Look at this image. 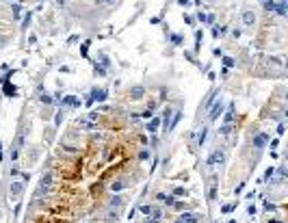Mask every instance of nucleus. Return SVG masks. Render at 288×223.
<instances>
[{
  "mask_svg": "<svg viewBox=\"0 0 288 223\" xmlns=\"http://www.w3.org/2000/svg\"><path fill=\"white\" fill-rule=\"evenodd\" d=\"M63 104L78 108V106H80V100H78V97H74V95H65V97H63Z\"/></svg>",
  "mask_w": 288,
  "mask_h": 223,
  "instance_id": "nucleus-13",
  "label": "nucleus"
},
{
  "mask_svg": "<svg viewBox=\"0 0 288 223\" xmlns=\"http://www.w3.org/2000/svg\"><path fill=\"white\" fill-rule=\"evenodd\" d=\"M267 143H269V134H267V132H258V134L253 137V147H256V150L267 147Z\"/></svg>",
  "mask_w": 288,
  "mask_h": 223,
  "instance_id": "nucleus-4",
  "label": "nucleus"
},
{
  "mask_svg": "<svg viewBox=\"0 0 288 223\" xmlns=\"http://www.w3.org/2000/svg\"><path fill=\"white\" fill-rule=\"evenodd\" d=\"M130 95L134 97V100H141L143 95H145V87H141V85H137V87H132L130 89Z\"/></svg>",
  "mask_w": 288,
  "mask_h": 223,
  "instance_id": "nucleus-12",
  "label": "nucleus"
},
{
  "mask_svg": "<svg viewBox=\"0 0 288 223\" xmlns=\"http://www.w3.org/2000/svg\"><path fill=\"white\" fill-rule=\"evenodd\" d=\"M223 163H225V152L223 150H214L208 156V167H217V165H223Z\"/></svg>",
  "mask_w": 288,
  "mask_h": 223,
  "instance_id": "nucleus-1",
  "label": "nucleus"
},
{
  "mask_svg": "<svg viewBox=\"0 0 288 223\" xmlns=\"http://www.w3.org/2000/svg\"><path fill=\"white\" fill-rule=\"evenodd\" d=\"M41 102H43V104H52V97L43 93V95H41Z\"/></svg>",
  "mask_w": 288,
  "mask_h": 223,
  "instance_id": "nucleus-31",
  "label": "nucleus"
},
{
  "mask_svg": "<svg viewBox=\"0 0 288 223\" xmlns=\"http://www.w3.org/2000/svg\"><path fill=\"white\" fill-rule=\"evenodd\" d=\"M76 126H78V128H85V130H95L93 121H89V119H78V121H76Z\"/></svg>",
  "mask_w": 288,
  "mask_h": 223,
  "instance_id": "nucleus-14",
  "label": "nucleus"
},
{
  "mask_svg": "<svg viewBox=\"0 0 288 223\" xmlns=\"http://www.w3.org/2000/svg\"><path fill=\"white\" fill-rule=\"evenodd\" d=\"M178 5H180V7H186V5H188V0H178Z\"/></svg>",
  "mask_w": 288,
  "mask_h": 223,
  "instance_id": "nucleus-44",
  "label": "nucleus"
},
{
  "mask_svg": "<svg viewBox=\"0 0 288 223\" xmlns=\"http://www.w3.org/2000/svg\"><path fill=\"white\" fill-rule=\"evenodd\" d=\"M219 132H221V134H230V132H232V126H230V123H225V126H221Z\"/></svg>",
  "mask_w": 288,
  "mask_h": 223,
  "instance_id": "nucleus-28",
  "label": "nucleus"
},
{
  "mask_svg": "<svg viewBox=\"0 0 288 223\" xmlns=\"http://www.w3.org/2000/svg\"><path fill=\"white\" fill-rule=\"evenodd\" d=\"M243 24H245V26H253V24H256V13L249 11V9H245L243 11Z\"/></svg>",
  "mask_w": 288,
  "mask_h": 223,
  "instance_id": "nucleus-8",
  "label": "nucleus"
},
{
  "mask_svg": "<svg viewBox=\"0 0 288 223\" xmlns=\"http://www.w3.org/2000/svg\"><path fill=\"white\" fill-rule=\"evenodd\" d=\"M262 2H264V0H262Z\"/></svg>",
  "mask_w": 288,
  "mask_h": 223,
  "instance_id": "nucleus-49",
  "label": "nucleus"
},
{
  "mask_svg": "<svg viewBox=\"0 0 288 223\" xmlns=\"http://www.w3.org/2000/svg\"><path fill=\"white\" fill-rule=\"evenodd\" d=\"M206 134H208V128H202V132H199V137H197V143H199V145L206 141Z\"/></svg>",
  "mask_w": 288,
  "mask_h": 223,
  "instance_id": "nucleus-26",
  "label": "nucleus"
},
{
  "mask_svg": "<svg viewBox=\"0 0 288 223\" xmlns=\"http://www.w3.org/2000/svg\"><path fill=\"white\" fill-rule=\"evenodd\" d=\"M182 41H184L182 35H171V43H173V46H182Z\"/></svg>",
  "mask_w": 288,
  "mask_h": 223,
  "instance_id": "nucleus-25",
  "label": "nucleus"
},
{
  "mask_svg": "<svg viewBox=\"0 0 288 223\" xmlns=\"http://www.w3.org/2000/svg\"><path fill=\"white\" fill-rule=\"evenodd\" d=\"M243 188H245V182H241V184H238V186H236V195H238V193H241Z\"/></svg>",
  "mask_w": 288,
  "mask_h": 223,
  "instance_id": "nucleus-42",
  "label": "nucleus"
},
{
  "mask_svg": "<svg viewBox=\"0 0 288 223\" xmlns=\"http://www.w3.org/2000/svg\"><path fill=\"white\" fill-rule=\"evenodd\" d=\"M176 223H199V214H195V212H182Z\"/></svg>",
  "mask_w": 288,
  "mask_h": 223,
  "instance_id": "nucleus-6",
  "label": "nucleus"
},
{
  "mask_svg": "<svg viewBox=\"0 0 288 223\" xmlns=\"http://www.w3.org/2000/svg\"><path fill=\"white\" fill-rule=\"evenodd\" d=\"M0 156H2V141H0Z\"/></svg>",
  "mask_w": 288,
  "mask_h": 223,
  "instance_id": "nucleus-47",
  "label": "nucleus"
},
{
  "mask_svg": "<svg viewBox=\"0 0 288 223\" xmlns=\"http://www.w3.org/2000/svg\"><path fill=\"white\" fill-rule=\"evenodd\" d=\"M225 123H232L234 121V104H228V111H225Z\"/></svg>",
  "mask_w": 288,
  "mask_h": 223,
  "instance_id": "nucleus-16",
  "label": "nucleus"
},
{
  "mask_svg": "<svg viewBox=\"0 0 288 223\" xmlns=\"http://www.w3.org/2000/svg\"><path fill=\"white\" fill-rule=\"evenodd\" d=\"M139 158H141V160H148V158H150V152H148V150H143V152L139 154Z\"/></svg>",
  "mask_w": 288,
  "mask_h": 223,
  "instance_id": "nucleus-34",
  "label": "nucleus"
},
{
  "mask_svg": "<svg viewBox=\"0 0 288 223\" xmlns=\"http://www.w3.org/2000/svg\"><path fill=\"white\" fill-rule=\"evenodd\" d=\"M124 186H126V184H124L122 180H117V182H113V184H111V191H113V193H115V191H122Z\"/></svg>",
  "mask_w": 288,
  "mask_h": 223,
  "instance_id": "nucleus-22",
  "label": "nucleus"
},
{
  "mask_svg": "<svg viewBox=\"0 0 288 223\" xmlns=\"http://www.w3.org/2000/svg\"><path fill=\"white\" fill-rule=\"evenodd\" d=\"M234 63H236V61H234L232 57H223V65H225V67H234Z\"/></svg>",
  "mask_w": 288,
  "mask_h": 223,
  "instance_id": "nucleus-27",
  "label": "nucleus"
},
{
  "mask_svg": "<svg viewBox=\"0 0 288 223\" xmlns=\"http://www.w3.org/2000/svg\"><path fill=\"white\" fill-rule=\"evenodd\" d=\"M217 199V188H210V202Z\"/></svg>",
  "mask_w": 288,
  "mask_h": 223,
  "instance_id": "nucleus-38",
  "label": "nucleus"
},
{
  "mask_svg": "<svg viewBox=\"0 0 288 223\" xmlns=\"http://www.w3.org/2000/svg\"><path fill=\"white\" fill-rule=\"evenodd\" d=\"M275 176V167H269L267 171H264V178H262V182H267V180H271Z\"/></svg>",
  "mask_w": 288,
  "mask_h": 223,
  "instance_id": "nucleus-19",
  "label": "nucleus"
},
{
  "mask_svg": "<svg viewBox=\"0 0 288 223\" xmlns=\"http://www.w3.org/2000/svg\"><path fill=\"white\" fill-rule=\"evenodd\" d=\"M221 113H223V100L219 97V102H212V108H210V113H208V119H210V121H214Z\"/></svg>",
  "mask_w": 288,
  "mask_h": 223,
  "instance_id": "nucleus-3",
  "label": "nucleus"
},
{
  "mask_svg": "<svg viewBox=\"0 0 288 223\" xmlns=\"http://www.w3.org/2000/svg\"><path fill=\"white\" fill-rule=\"evenodd\" d=\"M139 210H141L143 214H148V217L152 214V219H156V221H160V217H162V212H160V210H158L156 206H152V204H143V206H141Z\"/></svg>",
  "mask_w": 288,
  "mask_h": 223,
  "instance_id": "nucleus-2",
  "label": "nucleus"
},
{
  "mask_svg": "<svg viewBox=\"0 0 288 223\" xmlns=\"http://www.w3.org/2000/svg\"><path fill=\"white\" fill-rule=\"evenodd\" d=\"M197 20H199V22H208V15H206V13H202V11H199V13H197Z\"/></svg>",
  "mask_w": 288,
  "mask_h": 223,
  "instance_id": "nucleus-37",
  "label": "nucleus"
},
{
  "mask_svg": "<svg viewBox=\"0 0 288 223\" xmlns=\"http://www.w3.org/2000/svg\"><path fill=\"white\" fill-rule=\"evenodd\" d=\"M89 97H91L93 102H104L106 97H108V91H106V89H93Z\"/></svg>",
  "mask_w": 288,
  "mask_h": 223,
  "instance_id": "nucleus-7",
  "label": "nucleus"
},
{
  "mask_svg": "<svg viewBox=\"0 0 288 223\" xmlns=\"http://www.w3.org/2000/svg\"><path fill=\"white\" fill-rule=\"evenodd\" d=\"M95 74H100V76H104L106 71H104V67H98V65H95Z\"/></svg>",
  "mask_w": 288,
  "mask_h": 223,
  "instance_id": "nucleus-40",
  "label": "nucleus"
},
{
  "mask_svg": "<svg viewBox=\"0 0 288 223\" xmlns=\"http://www.w3.org/2000/svg\"><path fill=\"white\" fill-rule=\"evenodd\" d=\"M24 147V130L17 132V141H15V150H22Z\"/></svg>",
  "mask_w": 288,
  "mask_h": 223,
  "instance_id": "nucleus-17",
  "label": "nucleus"
},
{
  "mask_svg": "<svg viewBox=\"0 0 288 223\" xmlns=\"http://www.w3.org/2000/svg\"><path fill=\"white\" fill-rule=\"evenodd\" d=\"M158 126H160V117H150V121H148V132L154 134V132L158 130Z\"/></svg>",
  "mask_w": 288,
  "mask_h": 223,
  "instance_id": "nucleus-11",
  "label": "nucleus"
},
{
  "mask_svg": "<svg viewBox=\"0 0 288 223\" xmlns=\"http://www.w3.org/2000/svg\"><path fill=\"white\" fill-rule=\"evenodd\" d=\"M111 2H115V0H98V5H111Z\"/></svg>",
  "mask_w": 288,
  "mask_h": 223,
  "instance_id": "nucleus-43",
  "label": "nucleus"
},
{
  "mask_svg": "<svg viewBox=\"0 0 288 223\" xmlns=\"http://www.w3.org/2000/svg\"><path fill=\"white\" fill-rule=\"evenodd\" d=\"M28 24H31V11L24 15V28H28Z\"/></svg>",
  "mask_w": 288,
  "mask_h": 223,
  "instance_id": "nucleus-32",
  "label": "nucleus"
},
{
  "mask_svg": "<svg viewBox=\"0 0 288 223\" xmlns=\"http://www.w3.org/2000/svg\"><path fill=\"white\" fill-rule=\"evenodd\" d=\"M11 9H13V17L20 20V17H22V7H20V5H13Z\"/></svg>",
  "mask_w": 288,
  "mask_h": 223,
  "instance_id": "nucleus-24",
  "label": "nucleus"
},
{
  "mask_svg": "<svg viewBox=\"0 0 288 223\" xmlns=\"http://www.w3.org/2000/svg\"><path fill=\"white\" fill-rule=\"evenodd\" d=\"M275 0H264V11H269V13H273L275 11Z\"/></svg>",
  "mask_w": 288,
  "mask_h": 223,
  "instance_id": "nucleus-18",
  "label": "nucleus"
},
{
  "mask_svg": "<svg viewBox=\"0 0 288 223\" xmlns=\"http://www.w3.org/2000/svg\"><path fill=\"white\" fill-rule=\"evenodd\" d=\"M5 93H7V95H9V97H13V95H15V93H17V89H15V87H13V85H5Z\"/></svg>",
  "mask_w": 288,
  "mask_h": 223,
  "instance_id": "nucleus-21",
  "label": "nucleus"
},
{
  "mask_svg": "<svg viewBox=\"0 0 288 223\" xmlns=\"http://www.w3.org/2000/svg\"><path fill=\"white\" fill-rule=\"evenodd\" d=\"M156 199H158L160 204H165V206H173L176 197H173V195H165V193H158V195H156Z\"/></svg>",
  "mask_w": 288,
  "mask_h": 223,
  "instance_id": "nucleus-10",
  "label": "nucleus"
},
{
  "mask_svg": "<svg viewBox=\"0 0 288 223\" xmlns=\"http://www.w3.org/2000/svg\"><path fill=\"white\" fill-rule=\"evenodd\" d=\"M173 208H176V210H184V208H186V204H182V202H173Z\"/></svg>",
  "mask_w": 288,
  "mask_h": 223,
  "instance_id": "nucleus-33",
  "label": "nucleus"
},
{
  "mask_svg": "<svg viewBox=\"0 0 288 223\" xmlns=\"http://www.w3.org/2000/svg\"><path fill=\"white\" fill-rule=\"evenodd\" d=\"M24 193V182H11V186H9V195H11V199H17V197Z\"/></svg>",
  "mask_w": 288,
  "mask_h": 223,
  "instance_id": "nucleus-5",
  "label": "nucleus"
},
{
  "mask_svg": "<svg viewBox=\"0 0 288 223\" xmlns=\"http://www.w3.org/2000/svg\"><path fill=\"white\" fill-rule=\"evenodd\" d=\"M63 152H67V154H76V150H74V147H69V145H63Z\"/></svg>",
  "mask_w": 288,
  "mask_h": 223,
  "instance_id": "nucleus-36",
  "label": "nucleus"
},
{
  "mask_svg": "<svg viewBox=\"0 0 288 223\" xmlns=\"http://www.w3.org/2000/svg\"><path fill=\"white\" fill-rule=\"evenodd\" d=\"M100 59H102V61H100V63H102V65H104V67H108V65H111V61H108V59H106V57H104V54H102V57H100Z\"/></svg>",
  "mask_w": 288,
  "mask_h": 223,
  "instance_id": "nucleus-39",
  "label": "nucleus"
},
{
  "mask_svg": "<svg viewBox=\"0 0 288 223\" xmlns=\"http://www.w3.org/2000/svg\"><path fill=\"white\" fill-rule=\"evenodd\" d=\"M275 13L277 15H286V2H277L275 5Z\"/></svg>",
  "mask_w": 288,
  "mask_h": 223,
  "instance_id": "nucleus-20",
  "label": "nucleus"
},
{
  "mask_svg": "<svg viewBox=\"0 0 288 223\" xmlns=\"http://www.w3.org/2000/svg\"><path fill=\"white\" fill-rule=\"evenodd\" d=\"M269 223H282V221H277V219H271V221H269Z\"/></svg>",
  "mask_w": 288,
  "mask_h": 223,
  "instance_id": "nucleus-45",
  "label": "nucleus"
},
{
  "mask_svg": "<svg viewBox=\"0 0 288 223\" xmlns=\"http://www.w3.org/2000/svg\"><path fill=\"white\" fill-rule=\"evenodd\" d=\"M173 195H176V197H182V195H186V191H184L182 186H178V188H173Z\"/></svg>",
  "mask_w": 288,
  "mask_h": 223,
  "instance_id": "nucleus-29",
  "label": "nucleus"
},
{
  "mask_svg": "<svg viewBox=\"0 0 288 223\" xmlns=\"http://www.w3.org/2000/svg\"><path fill=\"white\" fill-rule=\"evenodd\" d=\"M184 57H186L188 61H193V63H197V61H195V57H193V54H191V52H184Z\"/></svg>",
  "mask_w": 288,
  "mask_h": 223,
  "instance_id": "nucleus-41",
  "label": "nucleus"
},
{
  "mask_svg": "<svg viewBox=\"0 0 288 223\" xmlns=\"http://www.w3.org/2000/svg\"><path fill=\"white\" fill-rule=\"evenodd\" d=\"M217 95H219V91H217V89H212V91H210V95L206 97V102H204V108H208V106H212V102H214V100H217Z\"/></svg>",
  "mask_w": 288,
  "mask_h": 223,
  "instance_id": "nucleus-15",
  "label": "nucleus"
},
{
  "mask_svg": "<svg viewBox=\"0 0 288 223\" xmlns=\"http://www.w3.org/2000/svg\"><path fill=\"white\" fill-rule=\"evenodd\" d=\"M57 2H59V5H61V7H63V5H65V0H57Z\"/></svg>",
  "mask_w": 288,
  "mask_h": 223,
  "instance_id": "nucleus-46",
  "label": "nucleus"
},
{
  "mask_svg": "<svg viewBox=\"0 0 288 223\" xmlns=\"http://www.w3.org/2000/svg\"><path fill=\"white\" fill-rule=\"evenodd\" d=\"M228 223H236V219H230V221H228Z\"/></svg>",
  "mask_w": 288,
  "mask_h": 223,
  "instance_id": "nucleus-48",
  "label": "nucleus"
},
{
  "mask_svg": "<svg viewBox=\"0 0 288 223\" xmlns=\"http://www.w3.org/2000/svg\"><path fill=\"white\" fill-rule=\"evenodd\" d=\"M171 108L169 106H167L165 111H162V119H160V123H162V126H165V130H169V123H171Z\"/></svg>",
  "mask_w": 288,
  "mask_h": 223,
  "instance_id": "nucleus-9",
  "label": "nucleus"
},
{
  "mask_svg": "<svg viewBox=\"0 0 288 223\" xmlns=\"http://www.w3.org/2000/svg\"><path fill=\"white\" fill-rule=\"evenodd\" d=\"M122 204H124V197H119V195H115V197H113V202H111V206H113V208H115V206L119 208Z\"/></svg>",
  "mask_w": 288,
  "mask_h": 223,
  "instance_id": "nucleus-23",
  "label": "nucleus"
},
{
  "mask_svg": "<svg viewBox=\"0 0 288 223\" xmlns=\"http://www.w3.org/2000/svg\"><path fill=\"white\" fill-rule=\"evenodd\" d=\"M87 119H89V121H95V119H98V111H91Z\"/></svg>",
  "mask_w": 288,
  "mask_h": 223,
  "instance_id": "nucleus-35",
  "label": "nucleus"
},
{
  "mask_svg": "<svg viewBox=\"0 0 288 223\" xmlns=\"http://www.w3.org/2000/svg\"><path fill=\"white\" fill-rule=\"evenodd\" d=\"M234 208H236V204H228V206H223V212H225V214H230Z\"/></svg>",
  "mask_w": 288,
  "mask_h": 223,
  "instance_id": "nucleus-30",
  "label": "nucleus"
}]
</instances>
